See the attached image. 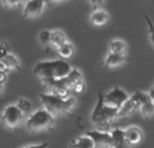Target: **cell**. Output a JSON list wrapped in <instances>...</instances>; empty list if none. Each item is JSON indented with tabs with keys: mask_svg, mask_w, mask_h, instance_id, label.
Here are the masks:
<instances>
[{
	"mask_svg": "<svg viewBox=\"0 0 154 148\" xmlns=\"http://www.w3.org/2000/svg\"><path fill=\"white\" fill-rule=\"evenodd\" d=\"M139 112L143 117L146 119H150V117L154 116V101L150 98L149 101H146L145 104H142L141 108H139Z\"/></svg>",
	"mask_w": 154,
	"mask_h": 148,
	"instance_id": "21",
	"label": "cell"
},
{
	"mask_svg": "<svg viewBox=\"0 0 154 148\" xmlns=\"http://www.w3.org/2000/svg\"><path fill=\"white\" fill-rule=\"evenodd\" d=\"M15 105L18 106L19 109L22 111V113L26 116V114H30L31 112V108H32V104L31 101H29L27 98H18V101L15 102Z\"/></svg>",
	"mask_w": 154,
	"mask_h": 148,
	"instance_id": "24",
	"label": "cell"
},
{
	"mask_svg": "<svg viewBox=\"0 0 154 148\" xmlns=\"http://www.w3.org/2000/svg\"><path fill=\"white\" fill-rule=\"evenodd\" d=\"M149 96H150V98L154 101V86L152 87V90H150V93H149Z\"/></svg>",
	"mask_w": 154,
	"mask_h": 148,
	"instance_id": "32",
	"label": "cell"
},
{
	"mask_svg": "<svg viewBox=\"0 0 154 148\" xmlns=\"http://www.w3.org/2000/svg\"><path fill=\"white\" fill-rule=\"evenodd\" d=\"M130 59L125 55V54H118V53H108L104 59L103 65L107 69H115V67H119L122 65H125L126 62H128Z\"/></svg>",
	"mask_w": 154,
	"mask_h": 148,
	"instance_id": "11",
	"label": "cell"
},
{
	"mask_svg": "<svg viewBox=\"0 0 154 148\" xmlns=\"http://www.w3.org/2000/svg\"><path fill=\"white\" fill-rule=\"evenodd\" d=\"M73 51H75V49H73V45L70 42H65L64 45H61L58 49H57V53H58V55L61 57L62 59H68L70 58V57L73 55Z\"/></svg>",
	"mask_w": 154,
	"mask_h": 148,
	"instance_id": "19",
	"label": "cell"
},
{
	"mask_svg": "<svg viewBox=\"0 0 154 148\" xmlns=\"http://www.w3.org/2000/svg\"><path fill=\"white\" fill-rule=\"evenodd\" d=\"M135 111H138V106L134 104V101L131 100V98H128V100L119 108V111H118V119H123V117L131 116Z\"/></svg>",
	"mask_w": 154,
	"mask_h": 148,
	"instance_id": "16",
	"label": "cell"
},
{
	"mask_svg": "<svg viewBox=\"0 0 154 148\" xmlns=\"http://www.w3.org/2000/svg\"><path fill=\"white\" fill-rule=\"evenodd\" d=\"M118 111L119 109L108 106L104 102V94L99 92L97 96V102L95 105V109L91 113V121L95 127L101 124H107V123H112L114 120L118 119Z\"/></svg>",
	"mask_w": 154,
	"mask_h": 148,
	"instance_id": "4",
	"label": "cell"
},
{
	"mask_svg": "<svg viewBox=\"0 0 154 148\" xmlns=\"http://www.w3.org/2000/svg\"><path fill=\"white\" fill-rule=\"evenodd\" d=\"M23 120H24V114L22 113V111L15 104L5 106L4 111L2 112V116H0L2 124L8 129H16L22 124Z\"/></svg>",
	"mask_w": 154,
	"mask_h": 148,
	"instance_id": "5",
	"label": "cell"
},
{
	"mask_svg": "<svg viewBox=\"0 0 154 148\" xmlns=\"http://www.w3.org/2000/svg\"><path fill=\"white\" fill-rule=\"evenodd\" d=\"M88 1L92 5L93 10H99V8H101L104 5V0H88Z\"/></svg>",
	"mask_w": 154,
	"mask_h": 148,
	"instance_id": "28",
	"label": "cell"
},
{
	"mask_svg": "<svg viewBox=\"0 0 154 148\" xmlns=\"http://www.w3.org/2000/svg\"><path fill=\"white\" fill-rule=\"evenodd\" d=\"M3 87H4V84H2V82H0V93L3 92Z\"/></svg>",
	"mask_w": 154,
	"mask_h": 148,
	"instance_id": "33",
	"label": "cell"
},
{
	"mask_svg": "<svg viewBox=\"0 0 154 148\" xmlns=\"http://www.w3.org/2000/svg\"><path fill=\"white\" fill-rule=\"evenodd\" d=\"M128 98H130V96H128L122 87L115 86L112 90H109L108 93L104 94V102H106L108 106L119 109Z\"/></svg>",
	"mask_w": 154,
	"mask_h": 148,
	"instance_id": "7",
	"label": "cell"
},
{
	"mask_svg": "<svg viewBox=\"0 0 154 148\" xmlns=\"http://www.w3.org/2000/svg\"><path fill=\"white\" fill-rule=\"evenodd\" d=\"M130 98L134 101V104L138 106V111H139L142 104H145L146 101L150 100V96H149V93H143V92H141V90H137L133 96H130Z\"/></svg>",
	"mask_w": 154,
	"mask_h": 148,
	"instance_id": "20",
	"label": "cell"
},
{
	"mask_svg": "<svg viewBox=\"0 0 154 148\" xmlns=\"http://www.w3.org/2000/svg\"><path fill=\"white\" fill-rule=\"evenodd\" d=\"M2 61L4 62V65L7 66L8 70H19L20 69V62H19L18 57L14 55V54H11V53L7 54Z\"/></svg>",
	"mask_w": 154,
	"mask_h": 148,
	"instance_id": "18",
	"label": "cell"
},
{
	"mask_svg": "<svg viewBox=\"0 0 154 148\" xmlns=\"http://www.w3.org/2000/svg\"><path fill=\"white\" fill-rule=\"evenodd\" d=\"M89 20L93 26H103L108 22V13L103 10V8H99V10H93V12L91 13Z\"/></svg>",
	"mask_w": 154,
	"mask_h": 148,
	"instance_id": "14",
	"label": "cell"
},
{
	"mask_svg": "<svg viewBox=\"0 0 154 148\" xmlns=\"http://www.w3.org/2000/svg\"><path fill=\"white\" fill-rule=\"evenodd\" d=\"M54 124H56V116L45 108H41L29 114L26 120V129L31 133H38L51 129Z\"/></svg>",
	"mask_w": 154,
	"mask_h": 148,
	"instance_id": "3",
	"label": "cell"
},
{
	"mask_svg": "<svg viewBox=\"0 0 154 148\" xmlns=\"http://www.w3.org/2000/svg\"><path fill=\"white\" fill-rule=\"evenodd\" d=\"M5 79H7V73L0 72V82H2V84H4Z\"/></svg>",
	"mask_w": 154,
	"mask_h": 148,
	"instance_id": "30",
	"label": "cell"
},
{
	"mask_svg": "<svg viewBox=\"0 0 154 148\" xmlns=\"http://www.w3.org/2000/svg\"><path fill=\"white\" fill-rule=\"evenodd\" d=\"M39 98L42 102V108L49 111L54 116H60V114H69L75 111L76 100L73 96L69 97H61L58 94H53L49 92L39 93Z\"/></svg>",
	"mask_w": 154,
	"mask_h": 148,
	"instance_id": "1",
	"label": "cell"
},
{
	"mask_svg": "<svg viewBox=\"0 0 154 148\" xmlns=\"http://www.w3.org/2000/svg\"><path fill=\"white\" fill-rule=\"evenodd\" d=\"M111 139H112V147H115V148H131L130 144L126 141L125 129L114 128V129L111 131Z\"/></svg>",
	"mask_w": 154,
	"mask_h": 148,
	"instance_id": "12",
	"label": "cell"
},
{
	"mask_svg": "<svg viewBox=\"0 0 154 148\" xmlns=\"http://www.w3.org/2000/svg\"><path fill=\"white\" fill-rule=\"evenodd\" d=\"M23 0H2V4L4 5L5 8H15L18 5L22 4Z\"/></svg>",
	"mask_w": 154,
	"mask_h": 148,
	"instance_id": "26",
	"label": "cell"
},
{
	"mask_svg": "<svg viewBox=\"0 0 154 148\" xmlns=\"http://www.w3.org/2000/svg\"><path fill=\"white\" fill-rule=\"evenodd\" d=\"M145 16V20L147 22V26H149V38H150V42H152L153 47H154V23L150 20V18L147 15H143Z\"/></svg>",
	"mask_w": 154,
	"mask_h": 148,
	"instance_id": "25",
	"label": "cell"
},
{
	"mask_svg": "<svg viewBox=\"0 0 154 148\" xmlns=\"http://www.w3.org/2000/svg\"><path fill=\"white\" fill-rule=\"evenodd\" d=\"M64 1H66V0H49V3H51V4H60Z\"/></svg>",
	"mask_w": 154,
	"mask_h": 148,
	"instance_id": "31",
	"label": "cell"
},
{
	"mask_svg": "<svg viewBox=\"0 0 154 148\" xmlns=\"http://www.w3.org/2000/svg\"><path fill=\"white\" fill-rule=\"evenodd\" d=\"M72 70V66L65 59H54V61H41L34 66V74L38 78H64Z\"/></svg>",
	"mask_w": 154,
	"mask_h": 148,
	"instance_id": "2",
	"label": "cell"
},
{
	"mask_svg": "<svg viewBox=\"0 0 154 148\" xmlns=\"http://www.w3.org/2000/svg\"><path fill=\"white\" fill-rule=\"evenodd\" d=\"M7 54H10V45L4 40L0 43V59H3Z\"/></svg>",
	"mask_w": 154,
	"mask_h": 148,
	"instance_id": "27",
	"label": "cell"
},
{
	"mask_svg": "<svg viewBox=\"0 0 154 148\" xmlns=\"http://www.w3.org/2000/svg\"><path fill=\"white\" fill-rule=\"evenodd\" d=\"M126 51V43L120 39H114L109 42V53H118L125 54Z\"/></svg>",
	"mask_w": 154,
	"mask_h": 148,
	"instance_id": "23",
	"label": "cell"
},
{
	"mask_svg": "<svg viewBox=\"0 0 154 148\" xmlns=\"http://www.w3.org/2000/svg\"><path fill=\"white\" fill-rule=\"evenodd\" d=\"M125 136H126V141H127L131 147L137 146V144L142 140V131L139 127L131 125V127H127L125 129Z\"/></svg>",
	"mask_w": 154,
	"mask_h": 148,
	"instance_id": "13",
	"label": "cell"
},
{
	"mask_svg": "<svg viewBox=\"0 0 154 148\" xmlns=\"http://www.w3.org/2000/svg\"><path fill=\"white\" fill-rule=\"evenodd\" d=\"M66 81L69 85V89L72 92V94H77L81 93L85 87L84 79H82V74L79 69H72L69 72V74L66 75Z\"/></svg>",
	"mask_w": 154,
	"mask_h": 148,
	"instance_id": "10",
	"label": "cell"
},
{
	"mask_svg": "<svg viewBox=\"0 0 154 148\" xmlns=\"http://www.w3.org/2000/svg\"><path fill=\"white\" fill-rule=\"evenodd\" d=\"M69 148H96V146L89 136L82 135L73 139L69 144Z\"/></svg>",
	"mask_w": 154,
	"mask_h": 148,
	"instance_id": "15",
	"label": "cell"
},
{
	"mask_svg": "<svg viewBox=\"0 0 154 148\" xmlns=\"http://www.w3.org/2000/svg\"><path fill=\"white\" fill-rule=\"evenodd\" d=\"M85 135L92 139L96 148H108L112 146L111 132H103V131H99V129H92V131H88Z\"/></svg>",
	"mask_w": 154,
	"mask_h": 148,
	"instance_id": "9",
	"label": "cell"
},
{
	"mask_svg": "<svg viewBox=\"0 0 154 148\" xmlns=\"http://www.w3.org/2000/svg\"><path fill=\"white\" fill-rule=\"evenodd\" d=\"M42 85L46 87V92L53 93V94H58L61 97H69L72 96V92L69 89L66 77L64 78H49L42 79Z\"/></svg>",
	"mask_w": 154,
	"mask_h": 148,
	"instance_id": "6",
	"label": "cell"
},
{
	"mask_svg": "<svg viewBox=\"0 0 154 148\" xmlns=\"http://www.w3.org/2000/svg\"><path fill=\"white\" fill-rule=\"evenodd\" d=\"M66 40H68L66 35L64 34V31H61V30H54V31H51V35H50V49L57 50V49L61 45H64Z\"/></svg>",
	"mask_w": 154,
	"mask_h": 148,
	"instance_id": "17",
	"label": "cell"
},
{
	"mask_svg": "<svg viewBox=\"0 0 154 148\" xmlns=\"http://www.w3.org/2000/svg\"><path fill=\"white\" fill-rule=\"evenodd\" d=\"M50 35H51V31H49V30H42L39 32V35H38L39 43L45 51H49V49H50Z\"/></svg>",
	"mask_w": 154,
	"mask_h": 148,
	"instance_id": "22",
	"label": "cell"
},
{
	"mask_svg": "<svg viewBox=\"0 0 154 148\" xmlns=\"http://www.w3.org/2000/svg\"><path fill=\"white\" fill-rule=\"evenodd\" d=\"M49 0H27L23 7V16L27 19H34L42 15Z\"/></svg>",
	"mask_w": 154,
	"mask_h": 148,
	"instance_id": "8",
	"label": "cell"
},
{
	"mask_svg": "<svg viewBox=\"0 0 154 148\" xmlns=\"http://www.w3.org/2000/svg\"><path fill=\"white\" fill-rule=\"evenodd\" d=\"M49 143H42V144H34V146H26V147H22V148H48Z\"/></svg>",
	"mask_w": 154,
	"mask_h": 148,
	"instance_id": "29",
	"label": "cell"
},
{
	"mask_svg": "<svg viewBox=\"0 0 154 148\" xmlns=\"http://www.w3.org/2000/svg\"><path fill=\"white\" fill-rule=\"evenodd\" d=\"M108 148H115V147H112V146H111V147H108Z\"/></svg>",
	"mask_w": 154,
	"mask_h": 148,
	"instance_id": "34",
	"label": "cell"
}]
</instances>
